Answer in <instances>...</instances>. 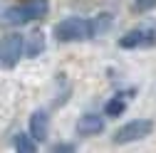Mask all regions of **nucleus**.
I'll list each match as a JSON object with an SVG mask.
<instances>
[{
    "mask_svg": "<svg viewBox=\"0 0 156 153\" xmlns=\"http://www.w3.org/2000/svg\"><path fill=\"white\" fill-rule=\"evenodd\" d=\"M45 49V40H42V32H32L25 37V57H37Z\"/></svg>",
    "mask_w": 156,
    "mask_h": 153,
    "instance_id": "obj_9",
    "label": "nucleus"
},
{
    "mask_svg": "<svg viewBox=\"0 0 156 153\" xmlns=\"http://www.w3.org/2000/svg\"><path fill=\"white\" fill-rule=\"evenodd\" d=\"M50 12V0H27L23 5H10L3 10V25L10 27H23L32 20H42Z\"/></svg>",
    "mask_w": 156,
    "mask_h": 153,
    "instance_id": "obj_2",
    "label": "nucleus"
},
{
    "mask_svg": "<svg viewBox=\"0 0 156 153\" xmlns=\"http://www.w3.org/2000/svg\"><path fill=\"white\" fill-rule=\"evenodd\" d=\"M131 10L134 12H151V10H156V0H134Z\"/></svg>",
    "mask_w": 156,
    "mask_h": 153,
    "instance_id": "obj_12",
    "label": "nucleus"
},
{
    "mask_svg": "<svg viewBox=\"0 0 156 153\" xmlns=\"http://www.w3.org/2000/svg\"><path fill=\"white\" fill-rule=\"evenodd\" d=\"M52 35L57 42H84V40H92L94 37V27H92V17H65L60 20L55 27H52Z\"/></svg>",
    "mask_w": 156,
    "mask_h": 153,
    "instance_id": "obj_1",
    "label": "nucleus"
},
{
    "mask_svg": "<svg viewBox=\"0 0 156 153\" xmlns=\"http://www.w3.org/2000/svg\"><path fill=\"white\" fill-rule=\"evenodd\" d=\"M124 111H126V99H124V94H114V97L104 104V116H109V119L122 116Z\"/></svg>",
    "mask_w": 156,
    "mask_h": 153,
    "instance_id": "obj_8",
    "label": "nucleus"
},
{
    "mask_svg": "<svg viewBox=\"0 0 156 153\" xmlns=\"http://www.w3.org/2000/svg\"><path fill=\"white\" fill-rule=\"evenodd\" d=\"M12 146H15V151H20V153H35L37 151V141L30 136V131L27 133H15Z\"/></svg>",
    "mask_w": 156,
    "mask_h": 153,
    "instance_id": "obj_10",
    "label": "nucleus"
},
{
    "mask_svg": "<svg viewBox=\"0 0 156 153\" xmlns=\"http://www.w3.org/2000/svg\"><path fill=\"white\" fill-rule=\"evenodd\" d=\"M102 131H104V119H102V114H84V116H80V121H77V133H80L82 138L99 136Z\"/></svg>",
    "mask_w": 156,
    "mask_h": 153,
    "instance_id": "obj_6",
    "label": "nucleus"
},
{
    "mask_svg": "<svg viewBox=\"0 0 156 153\" xmlns=\"http://www.w3.org/2000/svg\"><path fill=\"white\" fill-rule=\"evenodd\" d=\"M112 22H114V17H112V12H99V15H94V17H92V27H94V37H97V35H102V32H107V30L112 27Z\"/></svg>",
    "mask_w": 156,
    "mask_h": 153,
    "instance_id": "obj_11",
    "label": "nucleus"
},
{
    "mask_svg": "<svg viewBox=\"0 0 156 153\" xmlns=\"http://www.w3.org/2000/svg\"><path fill=\"white\" fill-rule=\"evenodd\" d=\"M151 131H154V121L151 119H131L126 121L124 126H119L114 131V136L112 141L114 143H134V141H141L146 136H151Z\"/></svg>",
    "mask_w": 156,
    "mask_h": 153,
    "instance_id": "obj_4",
    "label": "nucleus"
},
{
    "mask_svg": "<svg viewBox=\"0 0 156 153\" xmlns=\"http://www.w3.org/2000/svg\"><path fill=\"white\" fill-rule=\"evenodd\" d=\"M30 136L35 141H45L50 136V114L47 109H35L30 116Z\"/></svg>",
    "mask_w": 156,
    "mask_h": 153,
    "instance_id": "obj_7",
    "label": "nucleus"
},
{
    "mask_svg": "<svg viewBox=\"0 0 156 153\" xmlns=\"http://www.w3.org/2000/svg\"><path fill=\"white\" fill-rule=\"evenodd\" d=\"M74 148H77L74 143H55V146H52V151H55V153H62V151H74Z\"/></svg>",
    "mask_w": 156,
    "mask_h": 153,
    "instance_id": "obj_13",
    "label": "nucleus"
},
{
    "mask_svg": "<svg viewBox=\"0 0 156 153\" xmlns=\"http://www.w3.org/2000/svg\"><path fill=\"white\" fill-rule=\"evenodd\" d=\"M25 57V35H5L0 40V69H15Z\"/></svg>",
    "mask_w": 156,
    "mask_h": 153,
    "instance_id": "obj_3",
    "label": "nucleus"
},
{
    "mask_svg": "<svg viewBox=\"0 0 156 153\" xmlns=\"http://www.w3.org/2000/svg\"><path fill=\"white\" fill-rule=\"evenodd\" d=\"M122 49H146L156 47V25H139L119 37Z\"/></svg>",
    "mask_w": 156,
    "mask_h": 153,
    "instance_id": "obj_5",
    "label": "nucleus"
}]
</instances>
